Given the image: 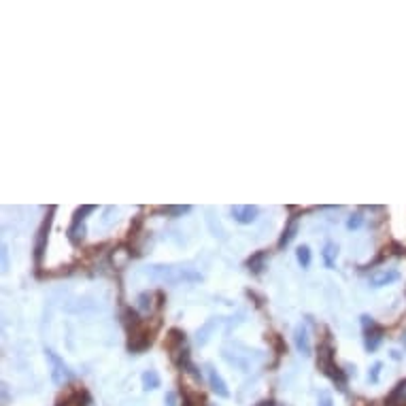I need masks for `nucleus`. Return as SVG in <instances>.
I'll list each match as a JSON object with an SVG mask.
<instances>
[{
    "mask_svg": "<svg viewBox=\"0 0 406 406\" xmlns=\"http://www.w3.org/2000/svg\"><path fill=\"white\" fill-rule=\"evenodd\" d=\"M149 272L153 278H157V281L170 283V285L202 281V274L196 272L194 268H187V266H151Z\"/></svg>",
    "mask_w": 406,
    "mask_h": 406,
    "instance_id": "1",
    "label": "nucleus"
},
{
    "mask_svg": "<svg viewBox=\"0 0 406 406\" xmlns=\"http://www.w3.org/2000/svg\"><path fill=\"white\" fill-rule=\"evenodd\" d=\"M45 357L51 364V381H53L55 385H64L66 381L70 379V370H68V366L64 364V360H62L58 353H53L51 349H47V351H45Z\"/></svg>",
    "mask_w": 406,
    "mask_h": 406,
    "instance_id": "2",
    "label": "nucleus"
},
{
    "mask_svg": "<svg viewBox=\"0 0 406 406\" xmlns=\"http://www.w3.org/2000/svg\"><path fill=\"white\" fill-rule=\"evenodd\" d=\"M230 213H232V217L234 221H238V224H253V221L258 219V215H260V209L258 206H253V204H236L230 209Z\"/></svg>",
    "mask_w": 406,
    "mask_h": 406,
    "instance_id": "3",
    "label": "nucleus"
},
{
    "mask_svg": "<svg viewBox=\"0 0 406 406\" xmlns=\"http://www.w3.org/2000/svg\"><path fill=\"white\" fill-rule=\"evenodd\" d=\"M94 211V206H83L81 211H77V215H75V221H73V226L68 228V238H70V243L73 245H79V241L83 238V234H85V226H83V215L85 213H92Z\"/></svg>",
    "mask_w": 406,
    "mask_h": 406,
    "instance_id": "4",
    "label": "nucleus"
},
{
    "mask_svg": "<svg viewBox=\"0 0 406 406\" xmlns=\"http://www.w3.org/2000/svg\"><path fill=\"white\" fill-rule=\"evenodd\" d=\"M206 374H209V385H211V389L215 394H217L219 398H230V389H228V385H226V381H224V377L213 368L211 364H206Z\"/></svg>",
    "mask_w": 406,
    "mask_h": 406,
    "instance_id": "5",
    "label": "nucleus"
},
{
    "mask_svg": "<svg viewBox=\"0 0 406 406\" xmlns=\"http://www.w3.org/2000/svg\"><path fill=\"white\" fill-rule=\"evenodd\" d=\"M400 278V272L396 268H387V270H381V272H374L370 274V285L372 287H385V285H392L394 281Z\"/></svg>",
    "mask_w": 406,
    "mask_h": 406,
    "instance_id": "6",
    "label": "nucleus"
},
{
    "mask_svg": "<svg viewBox=\"0 0 406 406\" xmlns=\"http://www.w3.org/2000/svg\"><path fill=\"white\" fill-rule=\"evenodd\" d=\"M317 368H319L323 374H328L334 368V355H332V347L328 345H319V351H317Z\"/></svg>",
    "mask_w": 406,
    "mask_h": 406,
    "instance_id": "7",
    "label": "nucleus"
},
{
    "mask_svg": "<svg viewBox=\"0 0 406 406\" xmlns=\"http://www.w3.org/2000/svg\"><path fill=\"white\" fill-rule=\"evenodd\" d=\"M293 342H296V349L302 355H310V340H308V330L304 323H300L296 332H293Z\"/></svg>",
    "mask_w": 406,
    "mask_h": 406,
    "instance_id": "8",
    "label": "nucleus"
},
{
    "mask_svg": "<svg viewBox=\"0 0 406 406\" xmlns=\"http://www.w3.org/2000/svg\"><path fill=\"white\" fill-rule=\"evenodd\" d=\"M387 406H406V381L398 383L387 398Z\"/></svg>",
    "mask_w": 406,
    "mask_h": 406,
    "instance_id": "9",
    "label": "nucleus"
},
{
    "mask_svg": "<svg viewBox=\"0 0 406 406\" xmlns=\"http://www.w3.org/2000/svg\"><path fill=\"white\" fill-rule=\"evenodd\" d=\"M183 342H185V334L179 332V330H170L168 336H166V340H164V347L168 349L170 353H174L183 347Z\"/></svg>",
    "mask_w": 406,
    "mask_h": 406,
    "instance_id": "10",
    "label": "nucleus"
},
{
    "mask_svg": "<svg viewBox=\"0 0 406 406\" xmlns=\"http://www.w3.org/2000/svg\"><path fill=\"white\" fill-rule=\"evenodd\" d=\"M381 340H383V330L381 328H370V330H366V351H377V347L381 345Z\"/></svg>",
    "mask_w": 406,
    "mask_h": 406,
    "instance_id": "11",
    "label": "nucleus"
},
{
    "mask_svg": "<svg viewBox=\"0 0 406 406\" xmlns=\"http://www.w3.org/2000/svg\"><path fill=\"white\" fill-rule=\"evenodd\" d=\"M49 226H51V215L43 221L41 230H38V238H36V247H34V251H36V262H41L43 249H45V238H47V232H49Z\"/></svg>",
    "mask_w": 406,
    "mask_h": 406,
    "instance_id": "12",
    "label": "nucleus"
},
{
    "mask_svg": "<svg viewBox=\"0 0 406 406\" xmlns=\"http://www.w3.org/2000/svg\"><path fill=\"white\" fill-rule=\"evenodd\" d=\"M321 256H323V264L328 266V268H334V264H336V258H338V245L336 243H328V245L323 247Z\"/></svg>",
    "mask_w": 406,
    "mask_h": 406,
    "instance_id": "13",
    "label": "nucleus"
},
{
    "mask_svg": "<svg viewBox=\"0 0 406 406\" xmlns=\"http://www.w3.org/2000/svg\"><path fill=\"white\" fill-rule=\"evenodd\" d=\"M140 381H142V389H147V392H149V389H157V387H160V383H162L160 374H157L155 370H145V372H142V377H140Z\"/></svg>",
    "mask_w": 406,
    "mask_h": 406,
    "instance_id": "14",
    "label": "nucleus"
},
{
    "mask_svg": "<svg viewBox=\"0 0 406 406\" xmlns=\"http://www.w3.org/2000/svg\"><path fill=\"white\" fill-rule=\"evenodd\" d=\"M296 232H298V224H296V221H291V224L287 226V230L283 232L281 241H278V247H281V249H283V247H287L293 238H296Z\"/></svg>",
    "mask_w": 406,
    "mask_h": 406,
    "instance_id": "15",
    "label": "nucleus"
},
{
    "mask_svg": "<svg viewBox=\"0 0 406 406\" xmlns=\"http://www.w3.org/2000/svg\"><path fill=\"white\" fill-rule=\"evenodd\" d=\"M264 260H266V253L260 251V253H256V256L249 260V264H247V266H249V270H253V272L258 274V272H262V268H264Z\"/></svg>",
    "mask_w": 406,
    "mask_h": 406,
    "instance_id": "16",
    "label": "nucleus"
},
{
    "mask_svg": "<svg viewBox=\"0 0 406 406\" xmlns=\"http://www.w3.org/2000/svg\"><path fill=\"white\" fill-rule=\"evenodd\" d=\"M296 260H298V264H300L302 268H308V266H310V249H308L306 245L298 247V251H296Z\"/></svg>",
    "mask_w": 406,
    "mask_h": 406,
    "instance_id": "17",
    "label": "nucleus"
},
{
    "mask_svg": "<svg viewBox=\"0 0 406 406\" xmlns=\"http://www.w3.org/2000/svg\"><path fill=\"white\" fill-rule=\"evenodd\" d=\"M381 368H383V364H381V362H374V366H372L370 372H368V381H370V383H379Z\"/></svg>",
    "mask_w": 406,
    "mask_h": 406,
    "instance_id": "18",
    "label": "nucleus"
},
{
    "mask_svg": "<svg viewBox=\"0 0 406 406\" xmlns=\"http://www.w3.org/2000/svg\"><path fill=\"white\" fill-rule=\"evenodd\" d=\"M362 224H364V217H362L360 213H355V215H351V217L347 219V228H349V230H357Z\"/></svg>",
    "mask_w": 406,
    "mask_h": 406,
    "instance_id": "19",
    "label": "nucleus"
},
{
    "mask_svg": "<svg viewBox=\"0 0 406 406\" xmlns=\"http://www.w3.org/2000/svg\"><path fill=\"white\" fill-rule=\"evenodd\" d=\"M162 213H168V215H183L189 211V206H164V209H160Z\"/></svg>",
    "mask_w": 406,
    "mask_h": 406,
    "instance_id": "20",
    "label": "nucleus"
},
{
    "mask_svg": "<svg viewBox=\"0 0 406 406\" xmlns=\"http://www.w3.org/2000/svg\"><path fill=\"white\" fill-rule=\"evenodd\" d=\"M317 402H319V406H334L332 396L328 392H319V394H317Z\"/></svg>",
    "mask_w": 406,
    "mask_h": 406,
    "instance_id": "21",
    "label": "nucleus"
},
{
    "mask_svg": "<svg viewBox=\"0 0 406 406\" xmlns=\"http://www.w3.org/2000/svg\"><path fill=\"white\" fill-rule=\"evenodd\" d=\"M213 323H215V321H209V323L204 325V330H202V332H198V342H200V345H204V342L209 340V336H206V334H209V332L213 330Z\"/></svg>",
    "mask_w": 406,
    "mask_h": 406,
    "instance_id": "22",
    "label": "nucleus"
},
{
    "mask_svg": "<svg viewBox=\"0 0 406 406\" xmlns=\"http://www.w3.org/2000/svg\"><path fill=\"white\" fill-rule=\"evenodd\" d=\"M138 302H140V308L142 310H149L151 308V296H149V293H140V296H138Z\"/></svg>",
    "mask_w": 406,
    "mask_h": 406,
    "instance_id": "23",
    "label": "nucleus"
},
{
    "mask_svg": "<svg viewBox=\"0 0 406 406\" xmlns=\"http://www.w3.org/2000/svg\"><path fill=\"white\" fill-rule=\"evenodd\" d=\"M164 400H166V406H177V394H174V392H168Z\"/></svg>",
    "mask_w": 406,
    "mask_h": 406,
    "instance_id": "24",
    "label": "nucleus"
},
{
    "mask_svg": "<svg viewBox=\"0 0 406 406\" xmlns=\"http://www.w3.org/2000/svg\"><path fill=\"white\" fill-rule=\"evenodd\" d=\"M2 266H4V270H6V247L2 245Z\"/></svg>",
    "mask_w": 406,
    "mask_h": 406,
    "instance_id": "25",
    "label": "nucleus"
}]
</instances>
